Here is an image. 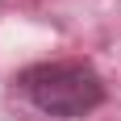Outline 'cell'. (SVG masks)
I'll return each instance as SVG.
<instances>
[{
	"label": "cell",
	"mask_w": 121,
	"mask_h": 121,
	"mask_svg": "<svg viewBox=\"0 0 121 121\" xmlns=\"http://www.w3.org/2000/svg\"><path fill=\"white\" fill-rule=\"evenodd\" d=\"M17 84L25 100L50 117H84L104 104V84L88 63H38Z\"/></svg>",
	"instance_id": "obj_1"
}]
</instances>
